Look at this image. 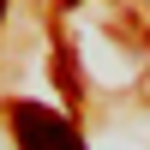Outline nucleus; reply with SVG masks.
Wrapping results in <instances>:
<instances>
[{"mask_svg":"<svg viewBox=\"0 0 150 150\" xmlns=\"http://www.w3.org/2000/svg\"><path fill=\"white\" fill-rule=\"evenodd\" d=\"M0 18H6V0H0Z\"/></svg>","mask_w":150,"mask_h":150,"instance_id":"nucleus-2","label":"nucleus"},{"mask_svg":"<svg viewBox=\"0 0 150 150\" xmlns=\"http://www.w3.org/2000/svg\"><path fill=\"white\" fill-rule=\"evenodd\" d=\"M12 132H18V150H84L72 120L42 102H12Z\"/></svg>","mask_w":150,"mask_h":150,"instance_id":"nucleus-1","label":"nucleus"}]
</instances>
